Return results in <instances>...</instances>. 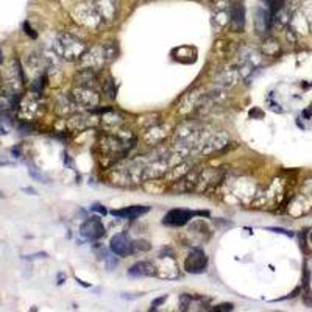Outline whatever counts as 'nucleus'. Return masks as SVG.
I'll use <instances>...</instances> for the list:
<instances>
[{"label": "nucleus", "mask_w": 312, "mask_h": 312, "mask_svg": "<svg viewBox=\"0 0 312 312\" xmlns=\"http://www.w3.org/2000/svg\"><path fill=\"white\" fill-rule=\"evenodd\" d=\"M56 49H58V53H59L61 56H64V58H67V59L77 58L75 52H78L81 56H83V53H85V44H83L81 41L72 38L71 34H62V36H59Z\"/></svg>", "instance_id": "obj_1"}, {"label": "nucleus", "mask_w": 312, "mask_h": 312, "mask_svg": "<svg viewBox=\"0 0 312 312\" xmlns=\"http://www.w3.org/2000/svg\"><path fill=\"white\" fill-rule=\"evenodd\" d=\"M197 216H210V213L203 211H189V210H172L164 216L162 223L167 226H184L187 222H191V219Z\"/></svg>", "instance_id": "obj_2"}, {"label": "nucleus", "mask_w": 312, "mask_h": 312, "mask_svg": "<svg viewBox=\"0 0 312 312\" xmlns=\"http://www.w3.org/2000/svg\"><path fill=\"white\" fill-rule=\"evenodd\" d=\"M110 248L114 255L125 258L134 252V242L130 239V236L127 233H117L116 236L111 237Z\"/></svg>", "instance_id": "obj_3"}, {"label": "nucleus", "mask_w": 312, "mask_h": 312, "mask_svg": "<svg viewBox=\"0 0 312 312\" xmlns=\"http://www.w3.org/2000/svg\"><path fill=\"white\" fill-rule=\"evenodd\" d=\"M80 234L88 240H97L105 236V226L98 217H91L80 226Z\"/></svg>", "instance_id": "obj_4"}, {"label": "nucleus", "mask_w": 312, "mask_h": 312, "mask_svg": "<svg viewBox=\"0 0 312 312\" xmlns=\"http://www.w3.org/2000/svg\"><path fill=\"white\" fill-rule=\"evenodd\" d=\"M207 267V258L206 255L201 252V250H192L191 255L186 258L184 261V268L187 270L189 273H203Z\"/></svg>", "instance_id": "obj_5"}, {"label": "nucleus", "mask_w": 312, "mask_h": 312, "mask_svg": "<svg viewBox=\"0 0 312 312\" xmlns=\"http://www.w3.org/2000/svg\"><path fill=\"white\" fill-rule=\"evenodd\" d=\"M230 24L234 31H242L245 25V8L242 4H233L230 7Z\"/></svg>", "instance_id": "obj_6"}, {"label": "nucleus", "mask_w": 312, "mask_h": 312, "mask_svg": "<svg viewBox=\"0 0 312 312\" xmlns=\"http://www.w3.org/2000/svg\"><path fill=\"white\" fill-rule=\"evenodd\" d=\"M150 211L149 206H141V204H136V206H130V207H123V210H114L111 211V214L117 219H137L144 214H147Z\"/></svg>", "instance_id": "obj_7"}, {"label": "nucleus", "mask_w": 312, "mask_h": 312, "mask_svg": "<svg viewBox=\"0 0 312 312\" xmlns=\"http://www.w3.org/2000/svg\"><path fill=\"white\" fill-rule=\"evenodd\" d=\"M155 273H156V268H155L153 262H149V261L137 262L128 270V275L136 276V278H139V276H153Z\"/></svg>", "instance_id": "obj_8"}, {"label": "nucleus", "mask_w": 312, "mask_h": 312, "mask_svg": "<svg viewBox=\"0 0 312 312\" xmlns=\"http://www.w3.org/2000/svg\"><path fill=\"white\" fill-rule=\"evenodd\" d=\"M264 52L270 56H273L280 52V46L275 39H267L265 43H264Z\"/></svg>", "instance_id": "obj_9"}, {"label": "nucleus", "mask_w": 312, "mask_h": 312, "mask_svg": "<svg viewBox=\"0 0 312 312\" xmlns=\"http://www.w3.org/2000/svg\"><path fill=\"white\" fill-rule=\"evenodd\" d=\"M46 258H49L47 256V253H34V255H30V256H24V259L25 261H34V259H46Z\"/></svg>", "instance_id": "obj_10"}, {"label": "nucleus", "mask_w": 312, "mask_h": 312, "mask_svg": "<svg viewBox=\"0 0 312 312\" xmlns=\"http://www.w3.org/2000/svg\"><path fill=\"white\" fill-rule=\"evenodd\" d=\"M268 231L280 233V234H286V236H289V237H292V236H294V233H290V231L284 230V228H268Z\"/></svg>", "instance_id": "obj_11"}, {"label": "nucleus", "mask_w": 312, "mask_h": 312, "mask_svg": "<svg viewBox=\"0 0 312 312\" xmlns=\"http://www.w3.org/2000/svg\"><path fill=\"white\" fill-rule=\"evenodd\" d=\"M24 30H25V33H27L30 38H33V39H36V38H38V34L34 33V30L30 27V24H28V22H25V24H24Z\"/></svg>", "instance_id": "obj_12"}, {"label": "nucleus", "mask_w": 312, "mask_h": 312, "mask_svg": "<svg viewBox=\"0 0 312 312\" xmlns=\"http://www.w3.org/2000/svg\"><path fill=\"white\" fill-rule=\"evenodd\" d=\"M91 211H95V213H100L101 216H105V214H107V210H105V207H103L101 204H98V203H95L94 206H91Z\"/></svg>", "instance_id": "obj_13"}, {"label": "nucleus", "mask_w": 312, "mask_h": 312, "mask_svg": "<svg viewBox=\"0 0 312 312\" xmlns=\"http://www.w3.org/2000/svg\"><path fill=\"white\" fill-rule=\"evenodd\" d=\"M30 175L34 178V180H39V181H43V183H47V178L44 175H41L38 172H34V169H30Z\"/></svg>", "instance_id": "obj_14"}, {"label": "nucleus", "mask_w": 312, "mask_h": 312, "mask_svg": "<svg viewBox=\"0 0 312 312\" xmlns=\"http://www.w3.org/2000/svg\"><path fill=\"white\" fill-rule=\"evenodd\" d=\"M233 304L231 303H223V304H219L216 306V310H233Z\"/></svg>", "instance_id": "obj_15"}, {"label": "nucleus", "mask_w": 312, "mask_h": 312, "mask_svg": "<svg viewBox=\"0 0 312 312\" xmlns=\"http://www.w3.org/2000/svg\"><path fill=\"white\" fill-rule=\"evenodd\" d=\"M165 298H167V297H165V295H164V297H159V298H156V300H155V301L152 303V306H153V307L159 306L161 303H164V301H165Z\"/></svg>", "instance_id": "obj_16"}, {"label": "nucleus", "mask_w": 312, "mask_h": 312, "mask_svg": "<svg viewBox=\"0 0 312 312\" xmlns=\"http://www.w3.org/2000/svg\"><path fill=\"white\" fill-rule=\"evenodd\" d=\"M22 192H27L30 195H36V191L33 189V187H22Z\"/></svg>", "instance_id": "obj_17"}, {"label": "nucleus", "mask_w": 312, "mask_h": 312, "mask_svg": "<svg viewBox=\"0 0 312 312\" xmlns=\"http://www.w3.org/2000/svg\"><path fill=\"white\" fill-rule=\"evenodd\" d=\"M11 153L17 158V156H20V149H19V147H14V149H11Z\"/></svg>", "instance_id": "obj_18"}, {"label": "nucleus", "mask_w": 312, "mask_h": 312, "mask_svg": "<svg viewBox=\"0 0 312 312\" xmlns=\"http://www.w3.org/2000/svg\"><path fill=\"white\" fill-rule=\"evenodd\" d=\"M2 61H4V58H2V50H0V64H2Z\"/></svg>", "instance_id": "obj_19"}, {"label": "nucleus", "mask_w": 312, "mask_h": 312, "mask_svg": "<svg viewBox=\"0 0 312 312\" xmlns=\"http://www.w3.org/2000/svg\"><path fill=\"white\" fill-rule=\"evenodd\" d=\"M310 242H312V234H310Z\"/></svg>", "instance_id": "obj_20"}]
</instances>
